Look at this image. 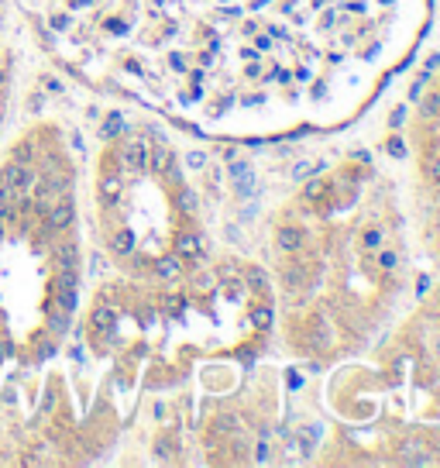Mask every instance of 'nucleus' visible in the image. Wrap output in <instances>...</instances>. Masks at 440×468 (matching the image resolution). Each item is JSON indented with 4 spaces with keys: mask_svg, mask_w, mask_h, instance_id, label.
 <instances>
[{
    "mask_svg": "<svg viewBox=\"0 0 440 468\" xmlns=\"http://www.w3.org/2000/svg\"><path fill=\"white\" fill-rule=\"evenodd\" d=\"M0 183L10 186V190H17V193H31L38 186V172L31 169V166H21V162H7L3 172H0Z\"/></svg>",
    "mask_w": 440,
    "mask_h": 468,
    "instance_id": "obj_1",
    "label": "nucleus"
},
{
    "mask_svg": "<svg viewBox=\"0 0 440 468\" xmlns=\"http://www.w3.org/2000/svg\"><path fill=\"white\" fill-rule=\"evenodd\" d=\"M45 213H48V231H66V227H73V220H76V204H73L69 193H62L59 200H52V207Z\"/></svg>",
    "mask_w": 440,
    "mask_h": 468,
    "instance_id": "obj_2",
    "label": "nucleus"
},
{
    "mask_svg": "<svg viewBox=\"0 0 440 468\" xmlns=\"http://www.w3.org/2000/svg\"><path fill=\"white\" fill-rule=\"evenodd\" d=\"M120 166L127 172H141L148 166V145L145 141H127L120 148Z\"/></svg>",
    "mask_w": 440,
    "mask_h": 468,
    "instance_id": "obj_3",
    "label": "nucleus"
},
{
    "mask_svg": "<svg viewBox=\"0 0 440 468\" xmlns=\"http://www.w3.org/2000/svg\"><path fill=\"white\" fill-rule=\"evenodd\" d=\"M90 327L100 331V334H111V331H114V310H107V306H93Z\"/></svg>",
    "mask_w": 440,
    "mask_h": 468,
    "instance_id": "obj_4",
    "label": "nucleus"
},
{
    "mask_svg": "<svg viewBox=\"0 0 440 468\" xmlns=\"http://www.w3.org/2000/svg\"><path fill=\"white\" fill-rule=\"evenodd\" d=\"M276 245H279L282 252H296V248H303V231H299V227H282L279 234H276Z\"/></svg>",
    "mask_w": 440,
    "mask_h": 468,
    "instance_id": "obj_5",
    "label": "nucleus"
},
{
    "mask_svg": "<svg viewBox=\"0 0 440 468\" xmlns=\"http://www.w3.org/2000/svg\"><path fill=\"white\" fill-rule=\"evenodd\" d=\"M111 252H114V255H131V252H134V231H127V227L114 231V238H111Z\"/></svg>",
    "mask_w": 440,
    "mask_h": 468,
    "instance_id": "obj_6",
    "label": "nucleus"
},
{
    "mask_svg": "<svg viewBox=\"0 0 440 468\" xmlns=\"http://www.w3.org/2000/svg\"><path fill=\"white\" fill-rule=\"evenodd\" d=\"M55 265H59L62 272H76V269H80V252H76V245H62V248L55 252Z\"/></svg>",
    "mask_w": 440,
    "mask_h": 468,
    "instance_id": "obj_7",
    "label": "nucleus"
},
{
    "mask_svg": "<svg viewBox=\"0 0 440 468\" xmlns=\"http://www.w3.org/2000/svg\"><path fill=\"white\" fill-rule=\"evenodd\" d=\"M69 320H73V313L62 310V306H55V310L48 313V331H52L55 338H62V334L69 331Z\"/></svg>",
    "mask_w": 440,
    "mask_h": 468,
    "instance_id": "obj_8",
    "label": "nucleus"
},
{
    "mask_svg": "<svg viewBox=\"0 0 440 468\" xmlns=\"http://www.w3.org/2000/svg\"><path fill=\"white\" fill-rule=\"evenodd\" d=\"M183 272V262H179V255H165L155 262V276L159 279H176Z\"/></svg>",
    "mask_w": 440,
    "mask_h": 468,
    "instance_id": "obj_9",
    "label": "nucleus"
},
{
    "mask_svg": "<svg viewBox=\"0 0 440 468\" xmlns=\"http://www.w3.org/2000/svg\"><path fill=\"white\" fill-rule=\"evenodd\" d=\"M17 200H21V193L0 183V220H7V217L14 213V204H17Z\"/></svg>",
    "mask_w": 440,
    "mask_h": 468,
    "instance_id": "obj_10",
    "label": "nucleus"
},
{
    "mask_svg": "<svg viewBox=\"0 0 440 468\" xmlns=\"http://www.w3.org/2000/svg\"><path fill=\"white\" fill-rule=\"evenodd\" d=\"M148 166H152V172H169V169H172V148H165V145H162V148H155Z\"/></svg>",
    "mask_w": 440,
    "mask_h": 468,
    "instance_id": "obj_11",
    "label": "nucleus"
},
{
    "mask_svg": "<svg viewBox=\"0 0 440 468\" xmlns=\"http://www.w3.org/2000/svg\"><path fill=\"white\" fill-rule=\"evenodd\" d=\"M200 255V238L197 234H183L179 238V258H193Z\"/></svg>",
    "mask_w": 440,
    "mask_h": 468,
    "instance_id": "obj_12",
    "label": "nucleus"
},
{
    "mask_svg": "<svg viewBox=\"0 0 440 468\" xmlns=\"http://www.w3.org/2000/svg\"><path fill=\"white\" fill-rule=\"evenodd\" d=\"M323 193H327V179H320V176H317V179H310V183L303 186V200H310V204H313V200H320Z\"/></svg>",
    "mask_w": 440,
    "mask_h": 468,
    "instance_id": "obj_13",
    "label": "nucleus"
},
{
    "mask_svg": "<svg viewBox=\"0 0 440 468\" xmlns=\"http://www.w3.org/2000/svg\"><path fill=\"white\" fill-rule=\"evenodd\" d=\"M100 193H104L107 200H118V193H120V176H104V179H100Z\"/></svg>",
    "mask_w": 440,
    "mask_h": 468,
    "instance_id": "obj_14",
    "label": "nucleus"
},
{
    "mask_svg": "<svg viewBox=\"0 0 440 468\" xmlns=\"http://www.w3.org/2000/svg\"><path fill=\"white\" fill-rule=\"evenodd\" d=\"M244 279H248L255 290H269V279H265V272H262V269H255V265L244 272Z\"/></svg>",
    "mask_w": 440,
    "mask_h": 468,
    "instance_id": "obj_15",
    "label": "nucleus"
},
{
    "mask_svg": "<svg viewBox=\"0 0 440 468\" xmlns=\"http://www.w3.org/2000/svg\"><path fill=\"white\" fill-rule=\"evenodd\" d=\"M10 162L31 166V145H28V141H24V145H17V148H14V155H10Z\"/></svg>",
    "mask_w": 440,
    "mask_h": 468,
    "instance_id": "obj_16",
    "label": "nucleus"
},
{
    "mask_svg": "<svg viewBox=\"0 0 440 468\" xmlns=\"http://www.w3.org/2000/svg\"><path fill=\"white\" fill-rule=\"evenodd\" d=\"M120 128H124L120 114H111V118H107V125H104V134H107V138H114V134H118Z\"/></svg>",
    "mask_w": 440,
    "mask_h": 468,
    "instance_id": "obj_17",
    "label": "nucleus"
},
{
    "mask_svg": "<svg viewBox=\"0 0 440 468\" xmlns=\"http://www.w3.org/2000/svg\"><path fill=\"white\" fill-rule=\"evenodd\" d=\"M361 245H364V248H378V245H382V231H364Z\"/></svg>",
    "mask_w": 440,
    "mask_h": 468,
    "instance_id": "obj_18",
    "label": "nucleus"
},
{
    "mask_svg": "<svg viewBox=\"0 0 440 468\" xmlns=\"http://www.w3.org/2000/svg\"><path fill=\"white\" fill-rule=\"evenodd\" d=\"M179 207H183L186 213H190V211H197V197H193L190 190H183V193H179Z\"/></svg>",
    "mask_w": 440,
    "mask_h": 468,
    "instance_id": "obj_19",
    "label": "nucleus"
},
{
    "mask_svg": "<svg viewBox=\"0 0 440 468\" xmlns=\"http://www.w3.org/2000/svg\"><path fill=\"white\" fill-rule=\"evenodd\" d=\"M255 324H258V327H269V324H272V310L258 306V310H255Z\"/></svg>",
    "mask_w": 440,
    "mask_h": 468,
    "instance_id": "obj_20",
    "label": "nucleus"
},
{
    "mask_svg": "<svg viewBox=\"0 0 440 468\" xmlns=\"http://www.w3.org/2000/svg\"><path fill=\"white\" fill-rule=\"evenodd\" d=\"M231 176H234L238 183H244V179H251V169H248L244 162H234V166H231Z\"/></svg>",
    "mask_w": 440,
    "mask_h": 468,
    "instance_id": "obj_21",
    "label": "nucleus"
},
{
    "mask_svg": "<svg viewBox=\"0 0 440 468\" xmlns=\"http://www.w3.org/2000/svg\"><path fill=\"white\" fill-rule=\"evenodd\" d=\"M41 90H48V93H62V83H59L55 76H41Z\"/></svg>",
    "mask_w": 440,
    "mask_h": 468,
    "instance_id": "obj_22",
    "label": "nucleus"
},
{
    "mask_svg": "<svg viewBox=\"0 0 440 468\" xmlns=\"http://www.w3.org/2000/svg\"><path fill=\"white\" fill-rule=\"evenodd\" d=\"M310 172H313V162H296V166H292V176H296V179H306Z\"/></svg>",
    "mask_w": 440,
    "mask_h": 468,
    "instance_id": "obj_23",
    "label": "nucleus"
},
{
    "mask_svg": "<svg viewBox=\"0 0 440 468\" xmlns=\"http://www.w3.org/2000/svg\"><path fill=\"white\" fill-rule=\"evenodd\" d=\"M378 265L392 272V269H396V252H382V255H378Z\"/></svg>",
    "mask_w": 440,
    "mask_h": 468,
    "instance_id": "obj_24",
    "label": "nucleus"
},
{
    "mask_svg": "<svg viewBox=\"0 0 440 468\" xmlns=\"http://www.w3.org/2000/svg\"><path fill=\"white\" fill-rule=\"evenodd\" d=\"M52 28H55V31H66V28H69V17H66V14H55V17H52Z\"/></svg>",
    "mask_w": 440,
    "mask_h": 468,
    "instance_id": "obj_25",
    "label": "nucleus"
},
{
    "mask_svg": "<svg viewBox=\"0 0 440 468\" xmlns=\"http://www.w3.org/2000/svg\"><path fill=\"white\" fill-rule=\"evenodd\" d=\"M55 410V392H45V399H41V413H52Z\"/></svg>",
    "mask_w": 440,
    "mask_h": 468,
    "instance_id": "obj_26",
    "label": "nucleus"
},
{
    "mask_svg": "<svg viewBox=\"0 0 440 468\" xmlns=\"http://www.w3.org/2000/svg\"><path fill=\"white\" fill-rule=\"evenodd\" d=\"M52 355H55V344H52V341L38 344V358H52Z\"/></svg>",
    "mask_w": 440,
    "mask_h": 468,
    "instance_id": "obj_27",
    "label": "nucleus"
},
{
    "mask_svg": "<svg viewBox=\"0 0 440 468\" xmlns=\"http://www.w3.org/2000/svg\"><path fill=\"white\" fill-rule=\"evenodd\" d=\"M255 45H258V52H265V48H272V38H269V35H258Z\"/></svg>",
    "mask_w": 440,
    "mask_h": 468,
    "instance_id": "obj_28",
    "label": "nucleus"
},
{
    "mask_svg": "<svg viewBox=\"0 0 440 468\" xmlns=\"http://www.w3.org/2000/svg\"><path fill=\"white\" fill-rule=\"evenodd\" d=\"M203 162H206V159H203L200 152H193V155H190V166H193V169H200Z\"/></svg>",
    "mask_w": 440,
    "mask_h": 468,
    "instance_id": "obj_29",
    "label": "nucleus"
},
{
    "mask_svg": "<svg viewBox=\"0 0 440 468\" xmlns=\"http://www.w3.org/2000/svg\"><path fill=\"white\" fill-rule=\"evenodd\" d=\"M169 310H172V313H179V310H183V299H179V297H169Z\"/></svg>",
    "mask_w": 440,
    "mask_h": 468,
    "instance_id": "obj_30",
    "label": "nucleus"
},
{
    "mask_svg": "<svg viewBox=\"0 0 440 468\" xmlns=\"http://www.w3.org/2000/svg\"><path fill=\"white\" fill-rule=\"evenodd\" d=\"M430 172H434V179L440 183V159H434V166H430Z\"/></svg>",
    "mask_w": 440,
    "mask_h": 468,
    "instance_id": "obj_31",
    "label": "nucleus"
},
{
    "mask_svg": "<svg viewBox=\"0 0 440 468\" xmlns=\"http://www.w3.org/2000/svg\"><path fill=\"white\" fill-rule=\"evenodd\" d=\"M3 238H7V227H3V220H0V241H3Z\"/></svg>",
    "mask_w": 440,
    "mask_h": 468,
    "instance_id": "obj_32",
    "label": "nucleus"
},
{
    "mask_svg": "<svg viewBox=\"0 0 440 468\" xmlns=\"http://www.w3.org/2000/svg\"><path fill=\"white\" fill-rule=\"evenodd\" d=\"M3 76H7V69H3V66H0V86H3Z\"/></svg>",
    "mask_w": 440,
    "mask_h": 468,
    "instance_id": "obj_33",
    "label": "nucleus"
},
{
    "mask_svg": "<svg viewBox=\"0 0 440 468\" xmlns=\"http://www.w3.org/2000/svg\"><path fill=\"white\" fill-rule=\"evenodd\" d=\"M0 341H3V327H0ZM0 362H3V355H0Z\"/></svg>",
    "mask_w": 440,
    "mask_h": 468,
    "instance_id": "obj_34",
    "label": "nucleus"
},
{
    "mask_svg": "<svg viewBox=\"0 0 440 468\" xmlns=\"http://www.w3.org/2000/svg\"><path fill=\"white\" fill-rule=\"evenodd\" d=\"M434 348H437V358H440V338H437V344H434Z\"/></svg>",
    "mask_w": 440,
    "mask_h": 468,
    "instance_id": "obj_35",
    "label": "nucleus"
},
{
    "mask_svg": "<svg viewBox=\"0 0 440 468\" xmlns=\"http://www.w3.org/2000/svg\"><path fill=\"white\" fill-rule=\"evenodd\" d=\"M0 125H3V111H0Z\"/></svg>",
    "mask_w": 440,
    "mask_h": 468,
    "instance_id": "obj_36",
    "label": "nucleus"
}]
</instances>
